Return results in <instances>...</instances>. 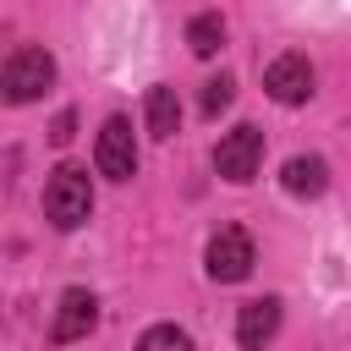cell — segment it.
I'll return each instance as SVG.
<instances>
[{"mask_svg": "<svg viewBox=\"0 0 351 351\" xmlns=\"http://www.w3.org/2000/svg\"><path fill=\"white\" fill-rule=\"evenodd\" d=\"M186 44H192V55H219V44H225V22H219V11H203V16H192L186 22Z\"/></svg>", "mask_w": 351, "mask_h": 351, "instance_id": "8fae6325", "label": "cell"}, {"mask_svg": "<svg viewBox=\"0 0 351 351\" xmlns=\"http://www.w3.org/2000/svg\"><path fill=\"white\" fill-rule=\"evenodd\" d=\"M203 263H208V280H219V285H236V280H247L252 274V263H258V252H252V236L247 230H219L214 241H208V252H203Z\"/></svg>", "mask_w": 351, "mask_h": 351, "instance_id": "5b68a950", "label": "cell"}, {"mask_svg": "<svg viewBox=\"0 0 351 351\" xmlns=\"http://www.w3.org/2000/svg\"><path fill=\"white\" fill-rule=\"evenodd\" d=\"M93 165H99V176H110V181H132V176H137V137H132V121H126V115H110V121L99 126Z\"/></svg>", "mask_w": 351, "mask_h": 351, "instance_id": "3957f363", "label": "cell"}, {"mask_svg": "<svg viewBox=\"0 0 351 351\" xmlns=\"http://www.w3.org/2000/svg\"><path fill=\"white\" fill-rule=\"evenodd\" d=\"M71 137H77V115H71V110H60V115H55V126H49V143H71Z\"/></svg>", "mask_w": 351, "mask_h": 351, "instance_id": "5bb4252c", "label": "cell"}, {"mask_svg": "<svg viewBox=\"0 0 351 351\" xmlns=\"http://www.w3.org/2000/svg\"><path fill=\"white\" fill-rule=\"evenodd\" d=\"M88 214H93V181H88V170L82 165H60L49 176V186H44V219L55 230H77V225H88Z\"/></svg>", "mask_w": 351, "mask_h": 351, "instance_id": "7a4b0ae2", "label": "cell"}, {"mask_svg": "<svg viewBox=\"0 0 351 351\" xmlns=\"http://www.w3.org/2000/svg\"><path fill=\"white\" fill-rule=\"evenodd\" d=\"M93 324H99V302H93V291L71 285V291H60V307H55L49 340H55V346H71V340H82Z\"/></svg>", "mask_w": 351, "mask_h": 351, "instance_id": "52a82bcc", "label": "cell"}, {"mask_svg": "<svg viewBox=\"0 0 351 351\" xmlns=\"http://www.w3.org/2000/svg\"><path fill=\"white\" fill-rule=\"evenodd\" d=\"M263 88H269L274 104H307V99H313V66H307V55H280V60H269Z\"/></svg>", "mask_w": 351, "mask_h": 351, "instance_id": "8992f818", "label": "cell"}, {"mask_svg": "<svg viewBox=\"0 0 351 351\" xmlns=\"http://www.w3.org/2000/svg\"><path fill=\"white\" fill-rule=\"evenodd\" d=\"M49 88H55V55H49V49L22 44V49L5 55V66H0V99H5V104H33V99H44Z\"/></svg>", "mask_w": 351, "mask_h": 351, "instance_id": "6da1fadb", "label": "cell"}, {"mask_svg": "<svg viewBox=\"0 0 351 351\" xmlns=\"http://www.w3.org/2000/svg\"><path fill=\"white\" fill-rule=\"evenodd\" d=\"M274 329H280V296H258V302H247L236 313V340L247 351H263L274 340Z\"/></svg>", "mask_w": 351, "mask_h": 351, "instance_id": "ba28073f", "label": "cell"}, {"mask_svg": "<svg viewBox=\"0 0 351 351\" xmlns=\"http://www.w3.org/2000/svg\"><path fill=\"white\" fill-rule=\"evenodd\" d=\"M137 351H197V346H192V335L176 329V324H154V329L137 340Z\"/></svg>", "mask_w": 351, "mask_h": 351, "instance_id": "7c38bea8", "label": "cell"}, {"mask_svg": "<svg viewBox=\"0 0 351 351\" xmlns=\"http://www.w3.org/2000/svg\"><path fill=\"white\" fill-rule=\"evenodd\" d=\"M258 165H263V132H258V126H236V132L219 137V148H214V170H219L225 181L247 186V181L258 176Z\"/></svg>", "mask_w": 351, "mask_h": 351, "instance_id": "277c9868", "label": "cell"}, {"mask_svg": "<svg viewBox=\"0 0 351 351\" xmlns=\"http://www.w3.org/2000/svg\"><path fill=\"white\" fill-rule=\"evenodd\" d=\"M230 99H236V77H225V71H219V77H208V82H203V115H219Z\"/></svg>", "mask_w": 351, "mask_h": 351, "instance_id": "4fadbf2b", "label": "cell"}, {"mask_svg": "<svg viewBox=\"0 0 351 351\" xmlns=\"http://www.w3.org/2000/svg\"><path fill=\"white\" fill-rule=\"evenodd\" d=\"M280 181H285L291 197H324V186H329V165H324L318 154H296V159L280 170Z\"/></svg>", "mask_w": 351, "mask_h": 351, "instance_id": "9c48e42d", "label": "cell"}, {"mask_svg": "<svg viewBox=\"0 0 351 351\" xmlns=\"http://www.w3.org/2000/svg\"><path fill=\"white\" fill-rule=\"evenodd\" d=\"M143 115H148V132L165 143V137H176L181 132V99H176V88H148V99H143Z\"/></svg>", "mask_w": 351, "mask_h": 351, "instance_id": "30bf717a", "label": "cell"}]
</instances>
